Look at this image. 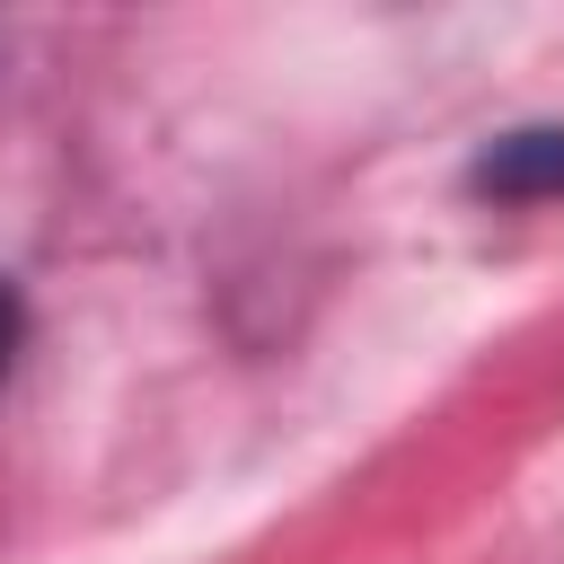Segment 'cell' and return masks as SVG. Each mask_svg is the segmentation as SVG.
<instances>
[{
	"instance_id": "1",
	"label": "cell",
	"mask_w": 564,
	"mask_h": 564,
	"mask_svg": "<svg viewBox=\"0 0 564 564\" xmlns=\"http://www.w3.org/2000/svg\"><path fill=\"white\" fill-rule=\"evenodd\" d=\"M467 185L494 194V203H564V123L494 132V141L467 159Z\"/></svg>"
},
{
	"instance_id": "2",
	"label": "cell",
	"mask_w": 564,
	"mask_h": 564,
	"mask_svg": "<svg viewBox=\"0 0 564 564\" xmlns=\"http://www.w3.org/2000/svg\"><path fill=\"white\" fill-rule=\"evenodd\" d=\"M18 352H26V291L0 273V379L18 370Z\"/></svg>"
}]
</instances>
